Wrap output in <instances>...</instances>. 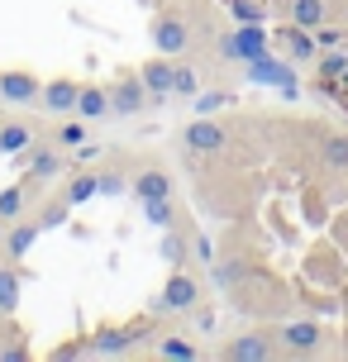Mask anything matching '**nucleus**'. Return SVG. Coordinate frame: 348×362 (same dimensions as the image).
Returning <instances> with one entry per match:
<instances>
[{"mask_svg": "<svg viewBox=\"0 0 348 362\" xmlns=\"http://www.w3.org/2000/svg\"><path fill=\"white\" fill-rule=\"evenodd\" d=\"M129 186H134L139 200H163V196H172V172H163V167H144Z\"/></svg>", "mask_w": 348, "mask_h": 362, "instance_id": "nucleus-15", "label": "nucleus"}, {"mask_svg": "<svg viewBox=\"0 0 348 362\" xmlns=\"http://www.w3.org/2000/svg\"><path fill=\"white\" fill-rule=\"evenodd\" d=\"M19 296H24V276L15 267H0V315H15Z\"/></svg>", "mask_w": 348, "mask_h": 362, "instance_id": "nucleus-22", "label": "nucleus"}, {"mask_svg": "<svg viewBox=\"0 0 348 362\" xmlns=\"http://www.w3.org/2000/svg\"><path fill=\"white\" fill-rule=\"evenodd\" d=\"M38 90H43V81L34 72H19V67L0 72V100H10V105H34Z\"/></svg>", "mask_w": 348, "mask_h": 362, "instance_id": "nucleus-11", "label": "nucleus"}, {"mask_svg": "<svg viewBox=\"0 0 348 362\" xmlns=\"http://www.w3.org/2000/svg\"><path fill=\"white\" fill-rule=\"evenodd\" d=\"M325 0H291V24H301V29H320L325 24Z\"/></svg>", "mask_w": 348, "mask_h": 362, "instance_id": "nucleus-26", "label": "nucleus"}, {"mask_svg": "<svg viewBox=\"0 0 348 362\" xmlns=\"http://www.w3.org/2000/svg\"><path fill=\"white\" fill-rule=\"evenodd\" d=\"M144 219L153 224V229H172V224H177V205H172V196L144 200Z\"/></svg>", "mask_w": 348, "mask_h": 362, "instance_id": "nucleus-28", "label": "nucleus"}, {"mask_svg": "<svg viewBox=\"0 0 348 362\" xmlns=\"http://www.w3.org/2000/svg\"><path fill=\"white\" fill-rule=\"evenodd\" d=\"M182 148L191 158H215V153L229 148V134H224V124H215L210 115H196V119L182 129Z\"/></svg>", "mask_w": 348, "mask_h": 362, "instance_id": "nucleus-4", "label": "nucleus"}, {"mask_svg": "<svg viewBox=\"0 0 348 362\" xmlns=\"http://www.w3.org/2000/svg\"><path fill=\"white\" fill-rule=\"evenodd\" d=\"M148 38H153V53H163V57H177L191 43V29H186V19L177 15H163V19H153V29H148Z\"/></svg>", "mask_w": 348, "mask_h": 362, "instance_id": "nucleus-10", "label": "nucleus"}, {"mask_svg": "<svg viewBox=\"0 0 348 362\" xmlns=\"http://www.w3.org/2000/svg\"><path fill=\"white\" fill-rule=\"evenodd\" d=\"M320 163L330 167V172H348V139H325V148H320Z\"/></svg>", "mask_w": 348, "mask_h": 362, "instance_id": "nucleus-29", "label": "nucleus"}, {"mask_svg": "<svg viewBox=\"0 0 348 362\" xmlns=\"http://www.w3.org/2000/svg\"><path fill=\"white\" fill-rule=\"evenodd\" d=\"M62 196L72 200V210H76V205H86V200H95V196H100V172H76V177L67 181Z\"/></svg>", "mask_w": 348, "mask_h": 362, "instance_id": "nucleus-21", "label": "nucleus"}, {"mask_svg": "<svg viewBox=\"0 0 348 362\" xmlns=\"http://www.w3.org/2000/svg\"><path fill=\"white\" fill-rule=\"evenodd\" d=\"M29 358V348L24 344H10V348H0V362H24Z\"/></svg>", "mask_w": 348, "mask_h": 362, "instance_id": "nucleus-37", "label": "nucleus"}, {"mask_svg": "<svg viewBox=\"0 0 348 362\" xmlns=\"http://www.w3.org/2000/svg\"><path fill=\"white\" fill-rule=\"evenodd\" d=\"M344 38H348V29H330V24L315 29V43H320V48H344Z\"/></svg>", "mask_w": 348, "mask_h": 362, "instance_id": "nucleus-35", "label": "nucleus"}, {"mask_svg": "<svg viewBox=\"0 0 348 362\" xmlns=\"http://www.w3.org/2000/svg\"><path fill=\"white\" fill-rule=\"evenodd\" d=\"M243 76H248L253 86H272V90H282V95H296V90H301V76H296L291 57L262 53V57H253V62H243Z\"/></svg>", "mask_w": 348, "mask_h": 362, "instance_id": "nucleus-3", "label": "nucleus"}, {"mask_svg": "<svg viewBox=\"0 0 348 362\" xmlns=\"http://www.w3.org/2000/svg\"><path fill=\"white\" fill-rule=\"evenodd\" d=\"M229 100H234L229 90H196V95H191V105H196V115H220V110L229 105Z\"/></svg>", "mask_w": 348, "mask_h": 362, "instance_id": "nucleus-31", "label": "nucleus"}, {"mask_svg": "<svg viewBox=\"0 0 348 362\" xmlns=\"http://www.w3.org/2000/svg\"><path fill=\"white\" fill-rule=\"evenodd\" d=\"M172 76H177V62H167L163 53L148 57L144 67H139V81L148 86V100H153V105H167V100H172Z\"/></svg>", "mask_w": 348, "mask_h": 362, "instance_id": "nucleus-9", "label": "nucleus"}, {"mask_svg": "<svg viewBox=\"0 0 348 362\" xmlns=\"http://www.w3.org/2000/svg\"><path fill=\"white\" fill-rule=\"evenodd\" d=\"M110 110H115V115H144V110H153L148 86L139 81V72H129V76H120V81H110Z\"/></svg>", "mask_w": 348, "mask_h": 362, "instance_id": "nucleus-8", "label": "nucleus"}, {"mask_svg": "<svg viewBox=\"0 0 348 362\" xmlns=\"http://www.w3.org/2000/svg\"><path fill=\"white\" fill-rule=\"evenodd\" d=\"M134 339H144V329H139V325L105 329V334H95L91 344H86V353H95V358H124L129 348H134Z\"/></svg>", "mask_w": 348, "mask_h": 362, "instance_id": "nucleus-13", "label": "nucleus"}, {"mask_svg": "<svg viewBox=\"0 0 348 362\" xmlns=\"http://www.w3.org/2000/svg\"><path fill=\"white\" fill-rule=\"evenodd\" d=\"M344 43H348V38H344Z\"/></svg>", "mask_w": 348, "mask_h": 362, "instance_id": "nucleus-39", "label": "nucleus"}, {"mask_svg": "<svg viewBox=\"0 0 348 362\" xmlns=\"http://www.w3.org/2000/svg\"><path fill=\"white\" fill-rule=\"evenodd\" d=\"M196 90H201V76H196V67H177V76H172V95L191 100Z\"/></svg>", "mask_w": 348, "mask_h": 362, "instance_id": "nucleus-33", "label": "nucleus"}, {"mask_svg": "<svg viewBox=\"0 0 348 362\" xmlns=\"http://www.w3.org/2000/svg\"><path fill=\"white\" fill-rule=\"evenodd\" d=\"M277 43H282V53L291 57L296 67H315V57H320V43H315V29H301V24H282L277 29Z\"/></svg>", "mask_w": 348, "mask_h": 362, "instance_id": "nucleus-7", "label": "nucleus"}, {"mask_svg": "<svg viewBox=\"0 0 348 362\" xmlns=\"http://www.w3.org/2000/svg\"><path fill=\"white\" fill-rule=\"evenodd\" d=\"M201 305V281H196V276H191V272H172V276H167V286L158 291V296H153V315H191V310Z\"/></svg>", "mask_w": 348, "mask_h": 362, "instance_id": "nucleus-2", "label": "nucleus"}, {"mask_svg": "<svg viewBox=\"0 0 348 362\" xmlns=\"http://www.w3.org/2000/svg\"><path fill=\"white\" fill-rule=\"evenodd\" d=\"M224 10L234 24H267V5L262 0H224Z\"/></svg>", "mask_w": 348, "mask_h": 362, "instance_id": "nucleus-27", "label": "nucleus"}, {"mask_svg": "<svg viewBox=\"0 0 348 362\" xmlns=\"http://www.w3.org/2000/svg\"><path fill=\"white\" fill-rule=\"evenodd\" d=\"M277 353H282V344H277L272 334H262V329H253V334H238V339H229V344L220 348L224 362H272Z\"/></svg>", "mask_w": 348, "mask_h": 362, "instance_id": "nucleus-6", "label": "nucleus"}, {"mask_svg": "<svg viewBox=\"0 0 348 362\" xmlns=\"http://www.w3.org/2000/svg\"><path fill=\"white\" fill-rule=\"evenodd\" d=\"M29 148H34V129L29 124H19V119H5L0 124V158H19Z\"/></svg>", "mask_w": 348, "mask_h": 362, "instance_id": "nucleus-17", "label": "nucleus"}, {"mask_svg": "<svg viewBox=\"0 0 348 362\" xmlns=\"http://www.w3.org/2000/svg\"><path fill=\"white\" fill-rule=\"evenodd\" d=\"M76 115H81L86 124L115 115V110H110V86H81V95H76Z\"/></svg>", "mask_w": 348, "mask_h": 362, "instance_id": "nucleus-16", "label": "nucleus"}, {"mask_svg": "<svg viewBox=\"0 0 348 362\" xmlns=\"http://www.w3.org/2000/svg\"><path fill=\"white\" fill-rule=\"evenodd\" d=\"M57 172H62V158H57L53 148H34L29 153V177L34 181H53Z\"/></svg>", "mask_w": 348, "mask_h": 362, "instance_id": "nucleus-23", "label": "nucleus"}, {"mask_svg": "<svg viewBox=\"0 0 348 362\" xmlns=\"http://www.w3.org/2000/svg\"><path fill=\"white\" fill-rule=\"evenodd\" d=\"M210 276H215V286L220 291H234L243 276H248V262H229V257H215L210 262Z\"/></svg>", "mask_w": 348, "mask_h": 362, "instance_id": "nucleus-24", "label": "nucleus"}, {"mask_svg": "<svg viewBox=\"0 0 348 362\" xmlns=\"http://www.w3.org/2000/svg\"><path fill=\"white\" fill-rule=\"evenodd\" d=\"M158 257H163V262H172V267H182L186 257H191V238L177 234V224H172V229H163V238H158Z\"/></svg>", "mask_w": 348, "mask_h": 362, "instance_id": "nucleus-20", "label": "nucleus"}, {"mask_svg": "<svg viewBox=\"0 0 348 362\" xmlns=\"http://www.w3.org/2000/svg\"><path fill=\"white\" fill-rule=\"evenodd\" d=\"M67 215H72V200L57 196V200H48V205L38 210V224H43V229H57V224H67Z\"/></svg>", "mask_w": 348, "mask_h": 362, "instance_id": "nucleus-30", "label": "nucleus"}, {"mask_svg": "<svg viewBox=\"0 0 348 362\" xmlns=\"http://www.w3.org/2000/svg\"><path fill=\"white\" fill-rule=\"evenodd\" d=\"M158 358H167V362H196V358H201V348L191 344V339H182V334H172V339H158Z\"/></svg>", "mask_w": 348, "mask_h": 362, "instance_id": "nucleus-25", "label": "nucleus"}, {"mask_svg": "<svg viewBox=\"0 0 348 362\" xmlns=\"http://www.w3.org/2000/svg\"><path fill=\"white\" fill-rule=\"evenodd\" d=\"M191 253L201 257V267H210V262H215V243H210V234H196V238H191Z\"/></svg>", "mask_w": 348, "mask_h": 362, "instance_id": "nucleus-36", "label": "nucleus"}, {"mask_svg": "<svg viewBox=\"0 0 348 362\" xmlns=\"http://www.w3.org/2000/svg\"><path fill=\"white\" fill-rule=\"evenodd\" d=\"M124 191H129L124 172H100V196H124Z\"/></svg>", "mask_w": 348, "mask_h": 362, "instance_id": "nucleus-34", "label": "nucleus"}, {"mask_svg": "<svg viewBox=\"0 0 348 362\" xmlns=\"http://www.w3.org/2000/svg\"><path fill=\"white\" fill-rule=\"evenodd\" d=\"M272 53V38H267V24H234L229 34H220V57L224 62H253V57Z\"/></svg>", "mask_w": 348, "mask_h": 362, "instance_id": "nucleus-1", "label": "nucleus"}, {"mask_svg": "<svg viewBox=\"0 0 348 362\" xmlns=\"http://www.w3.org/2000/svg\"><path fill=\"white\" fill-rule=\"evenodd\" d=\"M86 139H91V134H86V119H81V115H72L67 124L57 129V144H62V148H81Z\"/></svg>", "mask_w": 348, "mask_h": 362, "instance_id": "nucleus-32", "label": "nucleus"}, {"mask_svg": "<svg viewBox=\"0 0 348 362\" xmlns=\"http://www.w3.org/2000/svg\"><path fill=\"white\" fill-rule=\"evenodd\" d=\"M315 72H320V81H344V76H348V43H344V48H320Z\"/></svg>", "mask_w": 348, "mask_h": 362, "instance_id": "nucleus-18", "label": "nucleus"}, {"mask_svg": "<svg viewBox=\"0 0 348 362\" xmlns=\"http://www.w3.org/2000/svg\"><path fill=\"white\" fill-rule=\"evenodd\" d=\"M38 234H43L38 219H29V224H15V219H10V229H5V257H10V262H24L29 248L38 243Z\"/></svg>", "mask_w": 348, "mask_h": 362, "instance_id": "nucleus-14", "label": "nucleus"}, {"mask_svg": "<svg viewBox=\"0 0 348 362\" xmlns=\"http://www.w3.org/2000/svg\"><path fill=\"white\" fill-rule=\"evenodd\" d=\"M29 186H34V177H24V181H15V186H5V191H0V219H5V224L24 215V200H29Z\"/></svg>", "mask_w": 348, "mask_h": 362, "instance_id": "nucleus-19", "label": "nucleus"}, {"mask_svg": "<svg viewBox=\"0 0 348 362\" xmlns=\"http://www.w3.org/2000/svg\"><path fill=\"white\" fill-rule=\"evenodd\" d=\"M76 95H81V81H72V76H53L48 86L38 90V100H43L48 115H76Z\"/></svg>", "mask_w": 348, "mask_h": 362, "instance_id": "nucleus-12", "label": "nucleus"}, {"mask_svg": "<svg viewBox=\"0 0 348 362\" xmlns=\"http://www.w3.org/2000/svg\"><path fill=\"white\" fill-rule=\"evenodd\" d=\"M5 229H10V224H5V219H0V243H5Z\"/></svg>", "mask_w": 348, "mask_h": 362, "instance_id": "nucleus-38", "label": "nucleus"}, {"mask_svg": "<svg viewBox=\"0 0 348 362\" xmlns=\"http://www.w3.org/2000/svg\"><path fill=\"white\" fill-rule=\"evenodd\" d=\"M320 339H325V329L315 320H291V325L277 329V344L286 358H320Z\"/></svg>", "mask_w": 348, "mask_h": 362, "instance_id": "nucleus-5", "label": "nucleus"}]
</instances>
